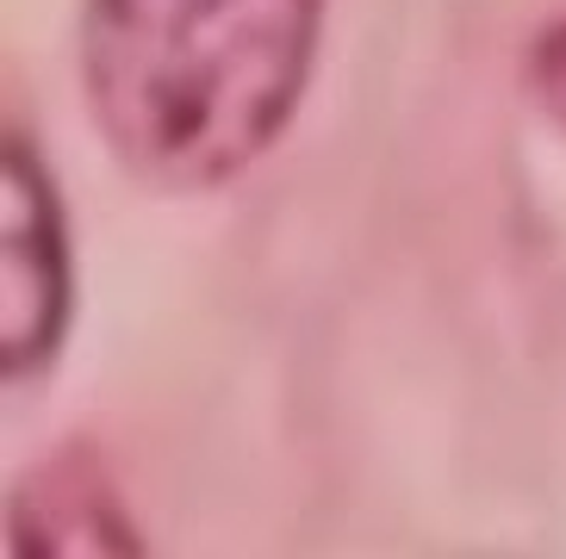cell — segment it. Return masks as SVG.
<instances>
[{"instance_id":"6da1fadb","label":"cell","mask_w":566,"mask_h":559,"mask_svg":"<svg viewBox=\"0 0 566 559\" xmlns=\"http://www.w3.org/2000/svg\"><path fill=\"white\" fill-rule=\"evenodd\" d=\"M324 0H87L82 82L118 162L218 187L293 118Z\"/></svg>"},{"instance_id":"7a4b0ae2","label":"cell","mask_w":566,"mask_h":559,"mask_svg":"<svg viewBox=\"0 0 566 559\" xmlns=\"http://www.w3.org/2000/svg\"><path fill=\"white\" fill-rule=\"evenodd\" d=\"M7 224H0V348H7V373L25 379L38 361L56 355L69 312V255H63V218L44 168L32 149L7 144V187H0Z\"/></svg>"},{"instance_id":"3957f363","label":"cell","mask_w":566,"mask_h":559,"mask_svg":"<svg viewBox=\"0 0 566 559\" xmlns=\"http://www.w3.org/2000/svg\"><path fill=\"white\" fill-rule=\"evenodd\" d=\"M535 94L554 118H566V25L554 38H542V50H535Z\"/></svg>"}]
</instances>
